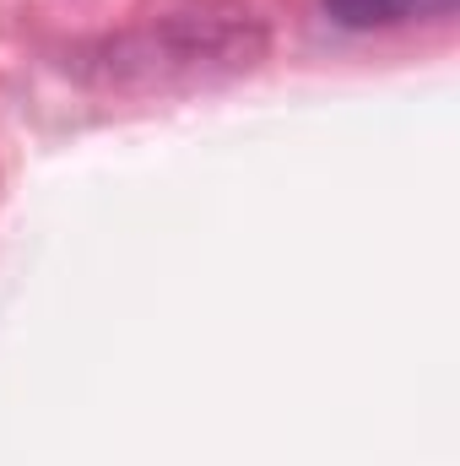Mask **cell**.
Instances as JSON below:
<instances>
[{"label":"cell","mask_w":460,"mask_h":466,"mask_svg":"<svg viewBox=\"0 0 460 466\" xmlns=\"http://www.w3.org/2000/svg\"><path fill=\"white\" fill-rule=\"evenodd\" d=\"M331 22H342L352 33H368V27H395V22H412V16H450L455 0H320Z\"/></svg>","instance_id":"2"},{"label":"cell","mask_w":460,"mask_h":466,"mask_svg":"<svg viewBox=\"0 0 460 466\" xmlns=\"http://www.w3.org/2000/svg\"><path fill=\"white\" fill-rule=\"evenodd\" d=\"M265 33L249 16H163L157 27L119 33L87 55V76L109 87H190L260 66Z\"/></svg>","instance_id":"1"}]
</instances>
